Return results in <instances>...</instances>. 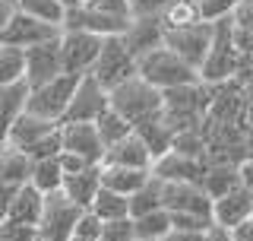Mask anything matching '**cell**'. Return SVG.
Wrapping results in <instances>:
<instances>
[{
  "instance_id": "obj_1",
  "label": "cell",
  "mask_w": 253,
  "mask_h": 241,
  "mask_svg": "<svg viewBox=\"0 0 253 241\" xmlns=\"http://www.w3.org/2000/svg\"><path fill=\"white\" fill-rule=\"evenodd\" d=\"M241 63H244V58L234 45V22L231 19L212 22V48L200 67V83H206V86L231 83L241 73Z\"/></svg>"
},
{
  "instance_id": "obj_2",
  "label": "cell",
  "mask_w": 253,
  "mask_h": 241,
  "mask_svg": "<svg viewBox=\"0 0 253 241\" xmlns=\"http://www.w3.org/2000/svg\"><path fill=\"white\" fill-rule=\"evenodd\" d=\"M136 76L146 79V83L152 86V89H158V92H168V89H180V86L200 83V73H196L193 67H187V63L180 60L174 51H168L165 45L136 60Z\"/></svg>"
},
{
  "instance_id": "obj_3",
  "label": "cell",
  "mask_w": 253,
  "mask_h": 241,
  "mask_svg": "<svg viewBox=\"0 0 253 241\" xmlns=\"http://www.w3.org/2000/svg\"><path fill=\"white\" fill-rule=\"evenodd\" d=\"M108 99H111V111H117L130 127L158 115V111L165 108V95L158 89H152V86L139 76H133V79H126V83H121L117 89H111Z\"/></svg>"
},
{
  "instance_id": "obj_4",
  "label": "cell",
  "mask_w": 253,
  "mask_h": 241,
  "mask_svg": "<svg viewBox=\"0 0 253 241\" xmlns=\"http://www.w3.org/2000/svg\"><path fill=\"white\" fill-rule=\"evenodd\" d=\"M76 83H79V76L63 73L57 79H51V83L38 86V89H29L26 111L35 115V118H42V120L60 124L63 115H67V108H70V99H73V92H76Z\"/></svg>"
},
{
  "instance_id": "obj_5",
  "label": "cell",
  "mask_w": 253,
  "mask_h": 241,
  "mask_svg": "<svg viewBox=\"0 0 253 241\" xmlns=\"http://www.w3.org/2000/svg\"><path fill=\"white\" fill-rule=\"evenodd\" d=\"M89 76H95L111 92L121 83L136 76V58L124 48L121 38H105V42H101V54H98V60H95Z\"/></svg>"
},
{
  "instance_id": "obj_6",
  "label": "cell",
  "mask_w": 253,
  "mask_h": 241,
  "mask_svg": "<svg viewBox=\"0 0 253 241\" xmlns=\"http://www.w3.org/2000/svg\"><path fill=\"white\" fill-rule=\"evenodd\" d=\"M60 60H63V73L70 76H89L95 60L101 54V42L89 32H73V29H60Z\"/></svg>"
},
{
  "instance_id": "obj_7",
  "label": "cell",
  "mask_w": 253,
  "mask_h": 241,
  "mask_svg": "<svg viewBox=\"0 0 253 241\" xmlns=\"http://www.w3.org/2000/svg\"><path fill=\"white\" fill-rule=\"evenodd\" d=\"M108 108H111V99H108L105 86L95 76H79L76 92L70 99V108H67L60 124H95Z\"/></svg>"
},
{
  "instance_id": "obj_8",
  "label": "cell",
  "mask_w": 253,
  "mask_h": 241,
  "mask_svg": "<svg viewBox=\"0 0 253 241\" xmlns=\"http://www.w3.org/2000/svg\"><path fill=\"white\" fill-rule=\"evenodd\" d=\"M79 206H73L67 197L60 194H47L44 197V206H42V219H38V238L44 241H70L73 238V229H76V219H79Z\"/></svg>"
},
{
  "instance_id": "obj_9",
  "label": "cell",
  "mask_w": 253,
  "mask_h": 241,
  "mask_svg": "<svg viewBox=\"0 0 253 241\" xmlns=\"http://www.w3.org/2000/svg\"><path fill=\"white\" fill-rule=\"evenodd\" d=\"M162 210L168 216H200L212 219V200L206 197L200 184L162 181Z\"/></svg>"
},
{
  "instance_id": "obj_10",
  "label": "cell",
  "mask_w": 253,
  "mask_h": 241,
  "mask_svg": "<svg viewBox=\"0 0 253 241\" xmlns=\"http://www.w3.org/2000/svg\"><path fill=\"white\" fill-rule=\"evenodd\" d=\"M165 48L174 51L187 67H193L200 73L206 54L212 48V26L200 22V26H190V29H171V32H165Z\"/></svg>"
},
{
  "instance_id": "obj_11",
  "label": "cell",
  "mask_w": 253,
  "mask_h": 241,
  "mask_svg": "<svg viewBox=\"0 0 253 241\" xmlns=\"http://www.w3.org/2000/svg\"><path fill=\"white\" fill-rule=\"evenodd\" d=\"M57 38L42 42V45H35V48L26 51V86L29 89H38V86L63 76V60H60V42Z\"/></svg>"
},
{
  "instance_id": "obj_12",
  "label": "cell",
  "mask_w": 253,
  "mask_h": 241,
  "mask_svg": "<svg viewBox=\"0 0 253 241\" xmlns=\"http://www.w3.org/2000/svg\"><path fill=\"white\" fill-rule=\"evenodd\" d=\"M60 152H73L89 165H101L105 159V146L95 124H60Z\"/></svg>"
},
{
  "instance_id": "obj_13",
  "label": "cell",
  "mask_w": 253,
  "mask_h": 241,
  "mask_svg": "<svg viewBox=\"0 0 253 241\" xmlns=\"http://www.w3.org/2000/svg\"><path fill=\"white\" fill-rule=\"evenodd\" d=\"M57 35H60V29L44 26V22H38V19H29V16H22L19 10H16L13 22L6 26L3 35H0V45L29 51V48H35V45H42V42H51V38H57Z\"/></svg>"
},
{
  "instance_id": "obj_14",
  "label": "cell",
  "mask_w": 253,
  "mask_h": 241,
  "mask_svg": "<svg viewBox=\"0 0 253 241\" xmlns=\"http://www.w3.org/2000/svg\"><path fill=\"white\" fill-rule=\"evenodd\" d=\"M124 48L133 54V58H146L149 51H155V48L165 45V26L162 19H130V26L126 32L121 35Z\"/></svg>"
},
{
  "instance_id": "obj_15",
  "label": "cell",
  "mask_w": 253,
  "mask_h": 241,
  "mask_svg": "<svg viewBox=\"0 0 253 241\" xmlns=\"http://www.w3.org/2000/svg\"><path fill=\"white\" fill-rule=\"evenodd\" d=\"M152 175L158 181H180V184H203L206 162L203 159H187L177 152H168L152 165Z\"/></svg>"
},
{
  "instance_id": "obj_16",
  "label": "cell",
  "mask_w": 253,
  "mask_h": 241,
  "mask_svg": "<svg viewBox=\"0 0 253 241\" xmlns=\"http://www.w3.org/2000/svg\"><path fill=\"white\" fill-rule=\"evenodd\" d=\"M101 165H121V168H139V172H152V152L146 149V143L136 133L117 140L114 146L105 149Z\"/></svg>"
},
{
  "instance_id": "obj_17",
  "label": "cell",
  "mask_w": 253,
  "mask_h": 241,
  "mask_svg": "<svg viewBox=\"0 0 253 241\" xmlns=\"http://www.w3.org/2000/svg\"><path fill=\"white\" fill-rule=\"evenodd\" d=\"M133 133H136L139 140L146 143V149L152 152V165H155L162 156H168V152H171L174 127L168 124V118H165V108L158 111V115L146 118V120H139V124H133Z\"/></svg>"
},
{
  "instance_id": "obj_18",
  "label": "cell",
  "mask_w": 253,
  "mask_h": 241,
  "mask_svg": "<svg viewBox=\"0 0 253 241\" xmlns=\"http://www.w3.org/2000/svg\"><path fill=\"white\" fill-rule=\"evenodd\" d=\"M250 210H253V197L244 187H234L231 194L212 200V222L234 232L244 219H250Z\"/></svg>"
},
{
  "instance_id": "obj_19",
  "label": "cell",
  "mask_w": 253,
  "mask_h": 241,
  "mask_svg": "<svg viewBox=\"0 0 253 241\" xmlns=\"http://www.w3.org/2000/svg\"><path fill=\"white\" fill-rule=\"evenodd\" d=\"M60 124H51V120H42V118H35V115H22L16 124L10 127V133H6V140H3V146H10V149H19V152H29L35 143H42L51 130H57Z\"/></svg>"
},
{
  "instance_id": "obj_20",
  "label": "cell",
  "mask_w": 253,
  "mask_h": 241,
  "mask_svg": "<svg viewBox=\"0 0 253 241\" xmlns=\"http://www.w3.org/2000/svg\"><path fill=\"white\" fill-rule=\"evenodd\" d=\"M101 187V165H89L85 172L79 175H70V178H63V187L60 194L70 200L73 206H79V210H89V203L95 200V194H98Z\"/></svg>"
},
{
  "instance_id": "obj_21",
  "label": "cell",
  "mask_w": 253,
  "mask_h": 241,
  "mask_svg": "<svg viewBox=\"0 0 253 241\" xmlns=\"http://www.w3.org/2000/svg\"><path fill=\"white\" fill-rule=\"evenodd\" d=\"M26 102H29V86L26 83L3 86V89H0V146H3L10 127L26 115Z\"/></svg>"
},
{
  "instance_id": "obj_22",
  "label": "cell",
  "mask_w": 253,
  "mask_h": 241,
  "mask_svg": "<svg viewBox=\"0 0 253 241\" xmlns=\"http://www.w3.org/2000/svg\"><path fill=\"white\" fill-rule=\"evenodd\" d=\"M149 175L152 172H139V168H121V165H101V187L114 190V194H121L130 200L142 184L149 181Z\"/></svg>"
},
{
  "instance_id": "obj_23",
  "label": "cell",
  "mask_w": 253,
  "mask_h": 241,
  "mask_svg": "<svg viewBox=\"0 0 253 241\" xmlns=\"http://www.w3.org/2000/svg\"><path fill=\"white\" fill-rule=\"evenodd\" d=\"M32 175V159L19 149L0 146V184L3 187H26Z\"/></svg>"
},
{
  "instance_id": "obj_24",
  "label": "cell",
  "mask_w": 253,
  "mask_h": 241,
  "mask_svg": "<svg viewBox=\"0 0 253 241\" xmlns=\"http://www.w3.org/2000/svg\"><path fill=\"white\" fill-rule=\"evenodd\" d=\"M42 206H44V197L38 194L32 184L16 190L13 203H10V213H6V219L13 222H22V226H38V219H42Z\"/></svg>"
},
{
  "instance_id": "obj_25",
  "label": "cell",
  "mask_w": 253,
  "mask_h": 241,
  "mask_svg": "<svg viewBox=\"0 0 253 241\" xmlns=\"http://www.w3.org/2000/svg\"><path fill=\"white\" fill-rule=\"evenodd\" d=\"M89 213L101 226H105V222H121V219H130V200L114 194V190H108V187H98L95 200L89 203Z\"/></svg>"
},
{
  "instance_id": "obj_26",
  "label": "cell",
  "mask_w": 253,
  "mask_h": 241,
  "mask_svg": "<svg viewBox=\"0 0 253 241\" xmlns=\"http://www.w3.org/2000/svg\"><path fill=\"white\" fill-rule=\"evenodd\" d=\"M200 187L206 190L209 200H218V197L231 194L234 187H241V181H237V165H206V175H203Z\"/></svg>"
},
{
  "instance_id": "obj_27",
  "label": "cell",
  "mask_w": 253,
  "mask_h": 241,
  "mask_svg": "<svg viewBox=\"0 0 253 241\" xmlns=\"http://www.w3.org/2000/svg\"><path fill=\"white\" fill-rule=\"evenodd\" d=\"M29 184H32V187H35L42 197H47V194H57V190L63 187V172H60V162H57V159H38V162H32Z\"/></svg>"
},
{
  "instance_id": "obj_28",
  "label": "cell",
  "mask_w": 253,
  "mask_h": 241,
  "mask_svg": "<svg viewBox=\"0 0 253 241\" xmlns=\"http://www.w3.org/2000/svg\"><path fill=\"white\" fill-rule=\"evenodd\" d=\"M16 10L22 16H29V19H38L54 29H63V19H67V10L57 0H16Z\"/></svg>"
},
{
  "instance_id": "obj_29",
  "label": "cell",
  "mask_w": 253,
  "mask_h": 241,
  "mask_svg": "<svg viewBox=\"0 0 253 241\" xmlns=\"http://www.w3.org/2000/svg\"><path fill=\"white\" fill-rule=\"evenodd\" d=\"M158 210H162V181L155 175H149V181L130 197V219H139V216H149Z\"/></svg>"
},
{
  "instance_id": "obj_30",
  "label": "cell",
  "mask_w": 253,
  "mask_h": 241,
  "mask_svg": "<svg viewBox=\"0 0 253 241\" xmlns=\"http://www.w3.org/2000/svg\"><path fill=\"white\" fill-rule=\"evenodd\" d=\"M203 16H200V3L196 0H174L168 6V13L162 16V26L165 32L171 29H190V26H200Z\"/></svg>"
},
{
  "instance_id": "obj_31",
  "label": "cell",
  "mask_w": 253,
  "mask_h": 241,
  "mask_svg": "<svg viewBox=\"0 0 253 241\" xmlns=\"http://www.w3.org/2000/svg\"><path fill=\"white\" fill-rule=\"evenodd\" d=\"M26 83V51L0 45V89Z\"/></svg>"
},
{
  "instance_id": "obj_32",
  "label": "cell",
  "mask_w": 253,
  "mask_h": 241,
  "mask_svg": "<svg viewBox=\"0 0 253 241\" xmlns=\"http://www.w3.org/2000/svg\"><path fill=\"white\" fill-rule=\"evenodd\" d=\"M168 232H171V216L165 210L133 219V235H136V241H162Z\"/></svg>"
},
{
  "instance_id": "obj_33",
  "label": "cell",
  "mask_w": 253,
  "mask_h": 241,
  "mask_svg": "<svg viewBox=\"0 0 253 241\" xmlns=\"http://www.w3.org/2000/svg\"><path fill=\"white\" fill-rule=\"evenodd\" d=\"M95 130H98V140H101V146H114L117 140H124V136H130L133 133V127L126 124V120L117 115V111H105V115H101L98 120H95Z\"/></svg>"
},
{
  "instance_id": "obj_34",
  "label": "cell",
  "mask_w": 253,
  "mask_h": 241,
  "mask_svg": "<svg viewBox=\"0 0 253 241\" xmlns=\"http://www.w3.org/2000/svg\"><path fill=\"white\" fill-rule=\"evenodd\" d=\"M171 152L187 159H203L206 162V133L203 130H177L171 140Z\"/></svg>"
},
{
  "instance_id": "obj_35",
  "label": "cell",
  "mask_w": 253,
  "mask_h": 241,
  "mask_svg": "<svg viewBox=\"0 0 253 241\" xmlns=\"http://www.w3.org/2000/svg\"><path fill=\"white\" fill-rule=\"evenodd\" d=\"M196 3H200V16H203V22H209V26H212V22L231 19L241 0H196Z\"/></svg>"
},
{
  "instance_id": "obj_36",
  "label": "cell",
  "mask_w": 253,
  "mask_h": 241,
  "mask_svg": "<svg viewBox=\"0 0 253 241\" xmlns=\"http://www.w3.org/2000/svg\"><path fill=\"white\" fill-rule=\"evenodd\" d=\"M174 0H126L130 19H162Z\"/></svg>"
},
{
  "instance_id": "obj_37",
  "label": "cell",
  "mask_w": 253,
  "mask_h": 241,
  "mask_svg": "<svg viewBox=\"0 0 253 241\" xmlns=\"http://www.w3.org/2000/svg\"><path fill=\"white\" fill-rule=\"evenodd\" d=\"M38 229L35 226H22V222L3 219L0 222V241H35Z\"/></svg>"
},
{
  "instance_id": "obj_38",
  "label": "cell",
  "mask_w": 253,
  "mask_h": 241,
  "mask_svg": "<svg viewBox=\"0 0 253 241\" xmlns=\"http://www.w3.org/2000/svg\"><path fill=\"white\" fill-rule=\"evenodd\" d=\"M98 241H136V235H133V219L105 222V226H101Z\"/></svg>"
},
{
  "instance_id": "obj_39",
  "label": "cell",
  "mask_w": 253,
  "mask_h": 241,
  "mask_svg": "<svg viewBox=\"0 0 253 241\" xmlns=\"http://www.w3.org/2000/svg\"><path fill=\"white\" fill-rule=\"evenodd\" d=\"M73 235H76V238L98 241V235H101V222L95 219V216H92L89 210H83V213H79V219H76V229H73Z\"/></svg>"
},
{
  "instance_id": "obj_40",
  "label": "cell",
  "mask_w": 253,
  "mask_h": 241,
  "mask_svg": "<svg viewBox=\"0 0 253 241\" xmlns=\"http://www.w3.org/2000/svg\"><path fill=\"white\" fill-rule=\"evenodd\" d=\"M92 10L117 16V19H130V10H126V0H89Z\"/></svg>"
},
{
  "instance_id": "obj_41",
  "label": "cell",
  "mask_w": 253,
  "mask_h": 241,
  "mask_svg": "<svg viewBox=\"0 0 253 241\" xmlns=\"http://www.w3.org/2000/svg\"><path fill=\"white\" fill-rule=\"evenodd\" d=\"M231 22H234V29H241V32H253V0H241V3H237Z\"/></svg>"
},
{
  "instance_id": "obj_42",
  "label": "cell",
  "mask_w": 253,
  "mask_h": 241,
  "mask_svg": "<svg viewBox=\"0 0 253 241\" xmlns=\"http://www.w3.org/2000/svg\"><path fill=\"white\" fill-rule=\"evenodd\" d=\"M57 162H60L63 178H70V175H79V172H85V168H89V162H85V159H79V156H73V152H60Z\"/></svg>"
},
{
  "instance_id": "obj_43",
  "label": "cell",
  "mask_w": 253,
  "mask_h": 241,
  "mask_svg": "<svg viewBox=\"0 0 253 241\" xmlns=\"http://www.w3.org/2000/svg\"><path fill=\"white\" fill-rule=\"evenodd\" d=\"M237 181H241V187L253 197V156H244L241 162H237Z\"/></svg>"
},
{
  "instance_id": "obj_44",
  "label": "cell",
  "mask_w": 253,
  "mask_h": 241,
  "mask_svg": "<svg viewBox=\"0 0 253 241\" xmlns=\"http://www.w3.org/2000/svg\"><path fill=\"white\" fill-rule=\"evenodd\" d=\"M203 241H234V232L225 229V226H215V222H209L203 232Z\"/></svg>"
},
{
  "instance_id": "obj_45",
  "label": "cell",
  "mask_w": 253,
  "mask_h": 241,
  "mask_svg": "<svg viewBox=\"0 0 253 241\" xmlns=\"http://www.w3.org/2000/svg\"><path fill=\"white\" fill-rule=\"evenodd\" d=\"M13 16H16V0H0V35L13 22Z\"/></svg>"
},
{
  "instance_id": "obj_46",
  "label": "cell",
  "mask_w": 253,
  "mask_h": 241,
  "mask_svg": "<svg viewBox=\"0 0 253 241\" xmlns=\"http://www.w3.org/2000/svg\"><path fill=\"white\" fill-rule=\"evenodd\" d=\"M16 190L19 187H3V184H0V222L6 219V213H10V203H13Z\"/></svg>"
},
{
  "instance_id": "obj_47",
  "label": "cell",
  "mask_w": 253,
  "mask_h": 241,
  "mask_svg": "<svg viewBox=\"0 0 253 241\" xmlns=\"http://www.w3.org/2000/svg\"><path fill=\"white\" fill-rule=\"evenodd\" d=\"M162 241H203V232H180V229H171Z\"/></svg>"
},
{
  "instance_id": "obj_48",
  "label": "cell",
  "mask_w": 253,
  "mask_h": 241,
  "mask_svg": "<svg viewBox=\"0 0 253 241\" xmlns=\"http://www.w3.org/2000/svg\"><path fill=\"white\" fill-rule=\"evenodd\" d=\"M234 241H253V219H244L234 229Z\"/></svg>"
},
{
  "instance_id": "obj_49",
  "label": "cell",
  "mask_w": 253,
  "mask_h": 241,
  "mask_svg": "<svg viewBox=\"0 0 253 241\" xmlns=\"http://www.w3.org/2000/svg\"><path fill=\"white\" fill-rule=\"evenodd\" d=\"M57 3L63 6V10H79V6H85L89 0H57Z\"/></svg>"
},
{
  "instance_id": "obj_50",
  "label": "cell",
  "mask_w": 253,
  "mask_h": 241,
  "mask_svg": "<svg viewBox=\"0 0 253 241\" xmlns=\"http://www.w3.org/2000/svg\"><path fill=\"white\" fill-rule=\"evenodd\" d=\"M70 241H89V238H76V235H73V238H70Z\"/></svg>"
},
{
  "instance_id": "obj_51",
  "label": "cell",
  "mask_w": 253,
  "mask_h": 241,
  "mask_svg": "<svg viewBox=\"0 0 253 241\" xmlns=\"http://www.w3.org/2000/svg\"><path fill=\"white\" fill-rule=\"evenodd\" d=\"M35 241H44V238H35Z\"/></svg>"
},
{
  "instance_id": "obj_52",
  "label": "cell",
  "mask_w": 253,
  "mask_h": 241,
  "mask_svg": "<svg viewBox=\"0 0 253 241\" xmlns=\"http://www.w3.org/2000/svg\"><path fill=\"white\" fill-rule=\"evenodd\" d=\"M250 219H253V210H250Z\"/></svg>"
}]
</instances>
